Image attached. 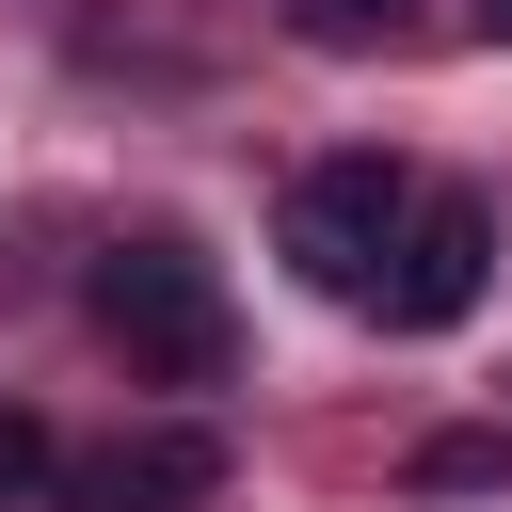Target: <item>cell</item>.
Returning a JSON list of instances; mask_svg holds the SVG:
<instances>
[{
	"label": "cell",
	"mask_w": 512,
	"mask_h": 512,
	"mask_svg": "<svg viewBox=\"0 0 512 512\" xmlns=\"http://www.w3.org/2000/svg\"><path fill=\"white\" fill-rule=\"evenodd\" d=\"M96 336L128 352V384H224L240 320H224V272L176 240V224H128L96 256Z\"/></svg>",
	"instance_id": "cell-1"
},
{
	"label": "cell",
	"mask_w": 512,
	"mask_h": 512,
	"mask_svg": "<svg viewBox=\"0 0 512 512\" xmlns=\"http://www.w3.org/2000/svg\"><path fill=\"white\" fill-rule=\"evenodd\" d=\"M416 192H432V176H400L384 144H336V160H304V176H288V272H304L320 304H384Z\"/></svg>",
	"instance_id": "cell-2"
},
{
	"label": "cell",
	"mask_w": 512,
	"mask_h": 512,
	"mask_svg": "<svg viewBox=\"0 0 512 512\" xmlns=\"http://www.w3.org/2000/svg\"><path fill=\"white\" fill-rule=\"evenodd\" d=\"M208 496H224V432L208 416H160V432L64 448V496L48 512H208Z\"/></svg>",
	"instance_id": "cell-3"
},
{
	"label": "cell",
	"mask_w": 512,
	"mask_h": 512,
	"mask_svg": "<svg viewBox=\"0 0 512 512\" xmlns=\"http://www.w3.org/2000/svg\"><path fill=\"white\" fill-rule=\"evenodd\" d=\"M480 272H496V208H480V192H416V224H400V272H384V304H368V320H400V336H448V320L480 304Z\"/></svg>",
	"instance_id": "cell-4"
},
{
	"label": "cell",
	"mask_w": 512,
	"mask_h": 512,
	"mask_svg": "<svg viewBox=\"0 0 512 512\" xmlns=\"http://www.w3.org/2000/svg\"><path fill=\"white\" fill-rule=\"evenodd\" d=\"M400 480H416V496H496V480H512V432H416Z\"/></svg>",
	"instance_id": "cell-5"
},
{
	"label": "cell",
	"mask_w": 512,
	"mask_h": 512,
	"mask_svg": "<svg viewBox=\"0 0 512 512\" xmlns=\"http://www.w3.org/2000/svg\"><path fill=\"white\" fill-rule=\"evenodd\" d=\"M16 496H64V448H48V416L0 400V512H16Z\"/></svg>",
	"instance_id": "cell-6"
},
{
	"label": "cell",
	"mask_w": 512,
	"mask_h": 512,
	"mask_svg": "<svg viewBox=\"0 0 512 512\" xmlns=\"http://www.w3.org/2000/svg\"><path fill=\"white\" fill-rule=\"evenodd\" d=\"M400 16H416V0H288V32H304V48H384Z\"/></svg>",
	"instance_id": "cell-7"
},
{
	"label": "cell",
	"mask_w": 512,
	"mask_h": 512,
	"mask_svg": "<svg viewBox=\"0 0 512 512\" xmlns=\"http://www.w3.org/2000/svg\"><path fill=\"white\" fill-rule=\"evenodd\" d=\"M480 32H496V48H512V0H480Z\"/></svg>",
	"instance_id": "cell-8"
}]
</instances>
